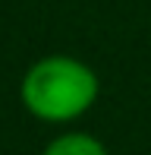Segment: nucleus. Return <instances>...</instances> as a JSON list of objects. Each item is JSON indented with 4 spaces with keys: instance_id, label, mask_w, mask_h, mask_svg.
Masks as SVG:
<instances>
[{
    "instance_id": "1",
    "label": "nucleus",
    "mask_w": 151,
    "mask_h": 155,
    "mask_svg": "<svg viewBox=\"0 0 151 155\" xmlns=\"http://www.w3.org/2000/svg\"><path fill=\"white\" fill-rule=\"evenodd\" d=\"M101 79L85 60L69 54H47L25 70L19 82V101L35 120L72 124L94 108Z\"/></svg>"
},
{
    "instance_id": "2",
    "label": "nucleus",
    "mask_w": 151,
    "mask_h": 155,
    "mask_svg": "<svg viewBox=\"0 0 151 155\" xmlns=\"http://www.w3.org/2000/svg\"><path fill=\"white\" fill-rule=\"evenodd\" d=\"M41 155H110V152H107V146L101 143L98 136L82 133V130H69V133L54 136L51 143L44 146Z\"/></svg>"
}]
</instances>
